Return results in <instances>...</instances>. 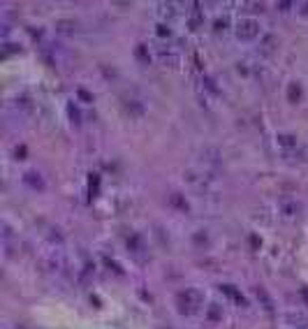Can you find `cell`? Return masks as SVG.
<instances>
[{"label":"cell","mask_w":308,"mask_h":329,"mask_svg":"<svg viewBox=\"0 0 308 329\" xmlns=\"http://www.w3.org/2000/svg\"><path fill=\"white\" fill-rule=\"evenodd\" d=\"M297 9L301 12V17H308V2H299V5H297Z\"/></svg>","instance_id":"2e32d148"},{"label":"cell","mask_w":308,"mask_h":329,"mask_svg":"<svg viewBox=\"0 0 308 329\" xmlns=\"http://www.w3.org/2000/svg\"><path fill=\"white\" fill-rule=\"evenodd\" d=\"M301 86L299 84H290V90H287V98H290V102H297V100L301 98Z\"/></svg>","instance_id":"5bb4252c"},{"label":"cell","mask_w":308,"mask_h":329,"mask_svg":"<svg viewBox=\"0 0 308 329\" xmlns=\"http://www.w3.org/2000/svg\"><path fill=\"white\" fill-rule=\"evenodd\" d=\"M292 7H294L292 2H281V5H278V9H281V12H290Z\"/></svg>","instance_id":"ac0fdd59"},{"label":"cell","mask_w":308,"mask_h":329,"mask_svg":"<svg viewBox=\"0 0 308 329\" xmlns=\"http://www.w3.org/2000/svg\"><path fill=\"white\" fill-rule=\"evenodd\" d=\"M5 49H7V54H14V51H21V46H19V44H5Z\"/></svg>","instance_id":"d6986e66"},{"label":"cell","mask_w":308,"mask_h":329,"mask_svg":"<svg viewBox=\"0 0 308 329\" xmlns=\"http://www.w3.org/2000/svg\"><path fill=\"white\" fill-rule=\"evenodd\" d=\"M278 46H281V40L273 35V33H266V35L260 37V56H273L278 51Z\"/></svg>","instance_id":"3957f363"},{"label":"cell","mask_w":308,"mask_h":329,"mask_svg":"<svg viewBox=\"0 0 308 329\" xmlns=\"http://www.w3.org/2000/svg\"><path fill=\"white\" fill-rule=\"evenodd\" d=\"M158 12H160V17L174 19V17H178V5H174V2H160Z\"/></svg>","instance_id":"9c48e42d"},{"label":"cell","mask_w":308,"mask_h":329,"mask_svg":"<svg viewBox=\"0 0 308 329\" xmlns=\"http://www.w3.org/2000/svg\"><path fill=\"white\" fill-rule=\"evenodd\" d=\"M211 320H222V308L218 304H209V313H206Z\"/></svg>","instance_id":"7c38bea8"},{"label":"cell","mask_w":308,"mask_h":329,"mask_svg":"<svg viewBox=\"0 0 308 329\" xmlns=\"http://www.w3.org/2000/svg\"><path fill=\"white\" fill-rule=\"evenodd\" d=\"M77 28H79V23L74 19H58L56 21V33L58 35H74Z\"/></svg>","instance_id":"5b68a950"},{"label":"cell","mask_w":308,"mask_h":329,"mask_svg":"<svg viewBox=\"0 0 308 329\" xmlns=\"http://www.w3.org/2000/svg\"><path fill=\"white\" fill-rule=\"evenodd\" d=\"M23 183H26L28 188H33V190H42V188H44V178H42V174H37L35 169H30V172L23 174Z\"/></svg>","instance_id":"8992f818"},{"label":"cell","mask_w":308,"mask_h":329,"mask_svg":"<svg viewBox=\"0 0 308 329\" xmlns=\"http://www.w3.org/2000/svg\"><path fill=\"white\" fill-rule=\"evenodd\" d=\"M155 33H158L160 40H172V28L165 26V23H158V26H155Z\"/></svg>","instance_id":"8fae6325"},{"label":"cell","mask_w":308,"mask_h":329,"mask_svg":"<svg viewBox=\"0 0 308 329\" xmlns=\"http://www.w3.org/2000/svg\"><path fill=\"white\" fill-rule=\"evenodd\" d=\"M276 142H278V146L281 149H297V137L294 134H290V132H278L276 134Z\"/></svg>","instance_id":"ba28073f"},{"label":"cell","mask_w":308,"mask_h":329,"mask_svg":"<svg viewBox=\"0 0 308 329\" xmlns=\"http://www.w3.org/2000/svg\"><path fill=\"white\" fill-rule=\"evenodd\" d=\"M278 211H281L283 218H287V220H294L297 216H299V204H297V199H290V197H283L281 202H278Z\"/></svg>","instance_id":"277c9868"},{"label":"cell","mask_w":308,"mask_h":329,"mask_svg":"<svg viewBox=\"0 0 308 329\" xmlns=\"http://www.w3.org/2000/svg\"><path fill=\"white\" fill-rule=\"evenodd\" d=\"M174 206H178V209H188V204L185 202H181V195H172V199H169Z\"/></svg>","instance_id":"9a60e30c"},{"label":"cell","mask_w":308,"mask_h":329,"mask_svg":"<svg viewBox=\"0 0 308 329\" xmlns=\"http://www.w3.org/2000/svg\"><path fill=\"white\" fill-rule=\"evenodd\" d=\"M220 290L227 294V297H232L234 302H243V299H241V294L237 292V287H232V285H220Z\"/></svg>","instance_id":"4fadbf2b"},{"label":"cell","mask_w":308,"mask_h":329,"mask_svg":"<svg viewBox=\"0 0 308 329\" xmlns=\"http://www.w3.org/2000/svg\"><path fill=\"white\" fill-rule=\"evenodd\" d=\"M234 33H237V40L241 42H253L260 37L262 33V28H260V21L253 17H243L237 21V28H234Z\"/></svg>","instance_id":"7a4b0ae2"},{"label":"cell","mask_w":308,"mask_h":329,"mask_svg":"<svg viewBox=\"0 0 308 329\" xmlns=\"http://www.w3.org/2000/svg\"><path fill=\"white\" fill-rule=\"evenodd\" d=\"M287 322H290V325H294L297 329L308 327V313H304V311H292V313H287Z\"/></svg>","instance_id":"52a82bcc"},{"label":"cell","mask_w":308,"mask_h":329,"mask_svg":"<svg viewBox=\"0 0 308 329\" xmlns=\"http://www.w3.org/2000/svg\"><path fill=\"white\" fill-rule=\"evenodd\" d=\"M176 308L181 315H195V313L202 308L204 304V294L197 290V287H185L181 292L176 294Z\"/></svg>","instance_id":"6da1fadb"},{"label":"cell","mask_w":308,"mask_h":329,"mask_svg":"<svg viewBox=\"0 0 308 329\" xmlns=\"http://www.w3.org/2000/svg\"><path fill=\"white\" fill-rule=\"evenodd\" d=\"M227 26H229V19L227 17H220V19H216V21H213V30H216L218 35H222V33L227 30Z\"/></svg>","instance_id":"30bf717a"},{"label":"cell","mask_w":308,"mask_h":329,"mask_svg":"<svg viewBox=\"0 0 308 329\" xmlns=\"http://www.w3.org/2000/svg\"><path fill=\"white\" fill-rule=\"evenodd\" d=\"M137 58L146 61V46H137Z\"/></svg>","instance_id":"e0dca14e"}]
</instances>
